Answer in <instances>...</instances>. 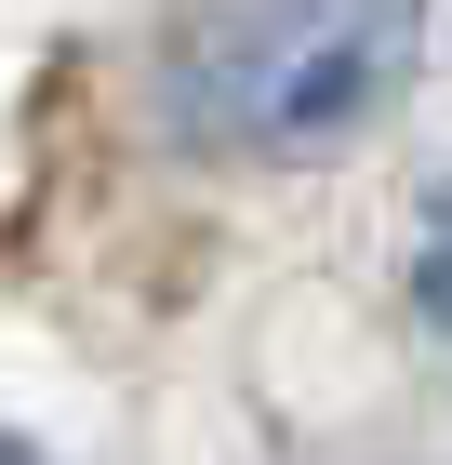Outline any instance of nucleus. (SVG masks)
<instances>
[{"mask_svg": "<svg viewBox=\"0 0 452 465\" xmlns=\"http://www.w3.org/2000/svg\"><path fill=\"white\" fill-rule=\"evenodd\" d=\"M426 0H200L174 27V134L213 160H306L413 80Z\"/></svg>", "mask_w": 452, "mask_h": 465, "instance_id": "f257e3e1", "label": "nucleus"}, {"mask_svg": "<svg viewBox=\"0 0 452 465\" xmlns=\"http://www.w3.org/2000/svg\"><path fill=\"white\" fill-rule=\"evenodd\" d=\"M413 292H426V332L452 346V213L426 226V266H413Z\"/></svg>", "mask_w": 452, "mask_h": 465, "instance_id": "f03ea898", "label": "nucleus"}, {"mask_svg": "<svg viewBox=\"0 0 452 465\" xmlns=\"http://www.w3.org/2000/svg\"><path fill=\"white\" fill-rule=\"evenodd\" d=\"M0 465H40V452H14V439H0Z\"/></svg>", "mask_w": 452, "mask_h": 465, "instance_id": "7ed1b4c3", "label": "nucleus"}]
</instances>
